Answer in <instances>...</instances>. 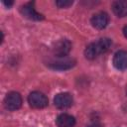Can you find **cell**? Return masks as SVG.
Masks as SVG:
<instances>
[{"instance_id":"cell-16","label":"cell","mask_w":127,"mask_h":127,"mask_svg":"<svg viewBox=\"0 0 127 127\" xmlns=\"http://www.w3.org/2000/svg\"><path fill=\"white\" fill-rule=\"evenodd\" d=\"M126 93H127V89H126Z\"/></svg>"},{"instance_id":"cell-8","label":"cell","mask_w":127,"mask_h":127,"mask_svg":"<svg viewBox=\"0 0 127 127\" xmlns=\"http://www.w3.org/2000/svg\"><path fill=\"white\" fill-rule=\"evenodd\" d=\"M90 23L95 29L102 30L108 25L109 17L105 12H99V13H96L92 16V18L90 20Z\"/></svg>"},{"instance_id":"cell-3","label":"cell","mask_w":127,"mask_h":127,"mask_svg":"<svg viewBox=\"0 0 127 127\" xmlns=\"http://www.w3.org/2000/svg\"><path fill=\"white\" fill-rule=\"evenodd\" d=\"M52 50L54 55L58 58L65 57L71 50V43L66 39H61L54 44Z\"/></svg>"},{"instance_id":"cell-10","label":"cell","mask_w":127,"mask_h":127,"mask_svg":"<svg viewBox=\"0 0 127 127\" xmlns=\"http://www.w3.org/2000/svg\"><path fill=\"white\" fill-rule=\"evenodd\" d=\"M56 123L58 127H74L75 119L69 114L63 113L58 116V118L56 119Z\"/></svg>"},{"instance_id":"cell-6","label":"cell","mask_w":127,"mask_h":127,"mask_svg":"<svg viewBox=\"0 0 127 127\" xmlns=\"http://www.w3.org/2000/svg\"><path fill=\"white\" fill-rule=\"evenodd\" d=\"M20 12L21 14L27 18V19H30V20H34V21H40V20H43L44 19V16L40 13H38L34 6H33V3H27L23 6H21L20 8Z\"/></svg>"},{"instance_id":"cell-4","label":"cell","mask_w":127,"mask_h":127,"mask_svg":"<svg viewBox=\"0 0 127 127\" xmlns=\"http://www.w3.org/2000/svg\"><path fill=\"white\" fill-rule=\"evenodd\" d=\"M5 107L10 111H15L22 106V97L16 91L9 92L4 99Z\"/></svg>"},{"instance_id":"cell-15","label":"cell","mask_w":127,"mask_h":127,"mask_svg":"<svg viewBox=\"0 0 127 127\" xmlns=\"http://www.w3.org/2000/svg\"><path fill=\"white\" fill-rule=\"evenodd\" d=\"M89 127H101V125H99V124H93V125H90Z\"/></svg>"},{"instance_id":"cell-12","label":"cell","mask_w":127,"mask_h":127,"mask_svg":"<svg viewBox=\"0 0 127 127\" xmlns=\"http://www.w3.org/2000/svg\"><path fill=\"white\" fill-rule=\"evenodd\" d=\"M72 3H73V1H70V0H58L56 2V5L59 8H67V7L71 6Z\"/></svg>"},{"instance_id":"cell-7","label":"cell","mask_w":127,"mask_h":127,"mask_svg":"<svg viewBox=\"0 0 127 127\" xmlns=\"http://www.w3.org/2000/svg\"><path fill=\"white\" fill-rule=\"evenodd\" d=\"M55 105L60 109H65L71 106L72 104V96L67 92H62L56 95L54 98Z\"/></svg>"},{"instance_id":"cell-5","label":"cell","mask_w":127,"mask_h":127,"mask_svg":"<svg viewBox=\"0 0 127 127\" xmlns=\"http://www.w3.org/2000/svg\"><path fill=\"white\" fill-rule=\"evenodd\" d=\"M75 64V61L70 58H58L56 60H53L49 63V66L53 69H59V70H65L73 67Z\"/></svg>"},{"instance_id":"cell-9","label":"cell","mask_w":127,"mask_h":127,"mask_svg":"<svg viewBox=\"0 0 127 127\" xmlns=\"http://www.w3.org/2000/svg\"><path fill=\"white\" fill-rule=\"evenodd\" d=\"M113 64L119 70L127 69V52L118 51L113 57Z\"/></svg>"},{"instance_id":"cell-11","label":"cell","mask_w":127,"mask_h":127,"mask_svg":"<svg viewBox=\"0 0 127 127\" xmlns=\"http://www.w3.org/2000/svg\"><path fill=\"white\" fill-rule=\"evenodd\" d=\"M112 10L117 17H126L127 16V1L118 0L112 3Z\"/></svg>"},{"instance_id":"cell-2","label":"cell","mask_w":127,"mask_h":127,"mask_svg":"<svg viewBox=\"0 0 127 127\" xmlns=\"http://www.w3.org/2000/svg\"><path fill=\"white\" fill-rule=\"evenodd\" d=\"M28 102L29 104L33 107V108H37V109H41L44 108L48 105V98L47 96L39 91H34L31 92L28 96Z\"/></svg>"},{"instance_id":"cell-14","label":"cell","mask_w":127,"mask_h":127,"mask_svg":"<svg viewBox=\"0 0 127 127\" xmlns=\"http://www.w3.org/2000/svg\"><path fill=\"white\" fill-rule=\"evenodd\" d=\"M123 35L125 36V38H127V25L123 28Z\"/></svg>"},{"instance_id":"cell-13","label":"cell","mask_w":127,"mask_h":127,"mask_svg":"<svg viewBox=\"0 0 127 127\" xmlns=\"http://www.w3.org/2000/svg\"><path fill=\"white\" fill-rule=\"evenodd\" d=\"M13 1H5V0H3V4L4 5H6L7 7H10V6H12L13 5Z\"/></svg>"},{"instance_id":"cell-1","label":"cell","mask_w":127,"mask_h":127,"mask_svg":"<svg viewBox=\"0 0 127 127\" xmlns=\"http://www.w3.org/2000/svg\"><path fill=\"white\" fill-rule=\"evenodd\" d=\"M111 44H112V42L108 38L99 39L98 41L91 43L90 45H88L86 47V49L84 51V56L88 60H94L99 55L107 52L109 50V48L111 47Z\"/></svg>"}]
</instances>
